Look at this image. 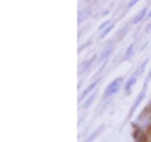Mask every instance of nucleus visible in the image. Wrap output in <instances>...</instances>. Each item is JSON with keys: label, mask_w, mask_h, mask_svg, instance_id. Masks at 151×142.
<instances>
[{"label": "nucleus", "mask_w": 151, "mask_h": 142, "mask_svg": "<svg viewBox=\"0 0 151 142\" xmlns=\"http://www.w3.org/2000/svg\"><path fill=\"white\" fill-rule=\"evenodd\" d=\"M133 50H134V44H130V45H129V48L125 50L124 58H125V59H130V58H132V55H133Z\"/></svg>", "instance_id": "10"}, {"label": "nucleus", "mask_w": 151, "mask_h": 142, "mask_svg": "<svg viewBox=\"0 0 151 142\" xmlns=\"http://www.w3.org/2000/svg\"><path fill=\"white\" fill-rule=\"evenodd\" d=\"M136 77H137V76H134V74H133V77L127 82V85H125V92H130V89L134 86V83H136Z\"/></svg>", "instance_id": "7"}, {"label": "nucleus", "mask_w": 151, "mask_h": 142, "mask_svg": "<svg viewBox=\"0 0 151 142\" xmlns=\"http://www.w3.org/2000/svg\"><path fill=\"white\" fill-rule=\"evenodd\" d=\"M91 15V9H82L79 12V23H83L86 17H89Z\"/></svg>", "instance_id": "6"}, {"label": "nucleus", "mask_w": 151, "mask_h": 142, "mask_svg": "<svg viewBox=\"0 0 151 142\" xmlns=\"http://www.w3.org/2000/svg\"><path fill=\"white\" fill-rule=\"evenodd\" d=\"M106 26H110V24H109L107 21H104L103 24H100V29H103V27H106Z\"/></svg>", "instance_id": "15"}, {"label": "nucleus", "mask_w": 151, "mask_h": 142, "mask_svg": "<svg viewBox=\"0 0 151 142\" xmlns=\"http://www.w3.org/2000/svg\"><path fill=\"white\" fill-rule=\"evenodd\" d=\"M112 27H113L112 24H110V26H107V27H106V29L103 30V33H100V38H104V36H106V35H107V33H109V32L112 30Z\"/></svg>", "instance_id": "13"}, {"label": "nucleus", "mask_w": 151, "mask_h": 142, "mask_svg": "<svg viewBox=\"0 0 151 142\" xmlns=\"http://www.w3.org/2000/svg\"><path fill=\"white\" fill-rule=\"evenodd\" d=\"M144 95H145L144 92H141V94H139V97H137V98H136V101H134V105L132 106V110H130V113H133V112L136 110V107H137V106H139V103L142 101V98H144Z\"/></svg>", "instance_id": "8"}, {"label": "nucleus", "mask_w": 151, "mask_h": 142, "mask_svg": "<svg viewBox=\"0 0 151 142\" xmlns=\"http://www.w3.org/2000/svg\"><path fill=\"white\" fill-rule=\"evenodd\" d=\"M94 62H95V56L91 58V59H88L86 62H83V63H82V67H80V74H85V73L88 71V68H89Z\"/></svg>", "instance_id": "4"}, {"label": "nucleus", "mask_w": 151, "mask_h": 142, "mask_svg": "<svg viewBox=\"0 0 151 142\" xmlns=\"http://www.w3.org/2000/svg\"><path fill=\"white\" fill-rule=\"evenodd\" d=\"M103 128H104V127H98L97 130H95V132H94V133H92V135H91L89 138L86 139V142H92V141H94V139H95V138H97V136L100 135V133H101V130H103Z\"/></svg>", "instance_id": "9"}, {"label": "nucleus", "mask_w": 151, "mask_h": 142, "mask_svg": "<svg viewBox=\"0 0 151 142\" xmlns=\"http://www.w3.org/2000/svg\"><path fill=\"white\" fill-rule=\"evenodd\" d=\"M94 98H95V94H92V95H91V98H88V100L85 101V105L82 106V109H86V107H89V105H91V103L94 101Z\"/></svg>", "instance_id": "11"}, {"label": "nucleus", "mask_w": 151, "mask_h": 142, "mask_svg": "<svg viewBox=\"0 0 151 142\" xmlns=\"http://www.w3.org/2000/svg\"><path fill=\"white\" fill-rule=\"evenodd\" d=\"M98 82H100V80H95V82H92V83H91L89 86H88V88L85 89V91H83V94L80 95V100H83V98H85L86 95H89V92H92V91H94V88H95V86L98 85Z\"/></svg>", "instance_id": "5"}, {"label": "nucleus", "mask_w": 151, "mask_h": 142, "mask_svg": "<svg viewBox=\"0 0 151 142\" xmlns=\"http://www.w3.org/2000/svg\"><path fill=\"white\" fill-rule=\"evenodd\" d=\"M121 82H122L121 77H118V79H115L113 82H110V85L106 88V91H104V97H110L112 94H115L119 89V86H121Z\"/></svg>", "instance_id": "1"}, {"label": "nucleus", "mask_w": 151, "mask_h": 142, "mask_svg": "<svg viewBox=\"0 0 151 142\" xmlns=\"http://www.w3.org/2000/svg\"><path fill=\"white\" fill-rule=\"evenodd\" d=\"M147 15V8H144V9H141L137 14L133 17V20H132V24H137V23H141L142 20H144V17Z\"/></svg>", "instance_id": "3"}, {"label": "nucleus", "mask_w": 151, "mask_h": 142, "mask_svg": "<svg viewBox=\"0 0 151 142\" xmlns=\"http://www.w3.org/2000/svg\"><path fill=\"white\" fill-rule=\"evenodd\" d=\"M110 51H112V41L101 50V53H100V56H98V61H106L107 59V56L110 55Z\"/></svg>", "instance_id": "2"}, {"label": "nucleus", "mask_w": 151, "mask_h": 142, "mask_svg": "<svg viewBox=\"0 0 151 142\" xmlns=\"http://www.w3.org/2000/svg\"><path fill=\"white\" fill-rule=\"evenodd\" d=\"M145 65H147V61L141 63V67H139V68H137V70H136V73H134V76H139V74H142V73H144V68H145Z\"/></svg>", "instance_id": "12"}, {"label": "nucleus", "mask_w": 151, "mask_h": 142, "mask_svg": "<svg viewBox=\"0 0 151 142\" xmlns=\"http://www.w3.org/2000/svg\"><path fill=\"white\" fill-rule=\"evenodd\" d=\"M137 2V0H130V2H129V5H127V8H130V6H133L134 3Z\"/></svg>", "instance_id": "14"}, {"label": "nucleus", "mask_w": 151, "mask_h": 142, "mask_svg": "<svg viewBox=\"0 0 151 142\" xmlns=\"http://www.w3.org/2000/svg\"><path fill=\"white\" fill-rule=\"evenodd\" d=\"M148 18H151V11L148 12Z\"/></svg>", "instance_id": "16"}]
</instances>
